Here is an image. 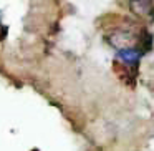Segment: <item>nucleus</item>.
I'll list each match as a JSON object with an SVG mask.
<instances>
[{"instance_id": "f03ea898", "label": "nucleus", "mask_w": 154, "mask_h": 151, "mask_svg": "<svg viewBox=\"0 0 154 151\" xmlns=\"http://www.w3.org/2000/svg\"><path fill=\"white\" fill-rule=\"evenodd\" d=\"M129 8L139 17H149L154 14V0H129Z\"/></svg>"}, {"instance_id": "f257e3e1", "label": "nucleus", "mask_w": 154, "mask_h": 151, "mask_svg": "<svg viewBox=\"0 0 154 151\" xmlns=\"http://www.w3.org/2000/svg\"><path fill=\"white\" fill-rule=\"evenodd\" d=\"M141 57H143V52L136 47H126V48H119V50H118V58H119L123 63H126L128 67L137 65L141 60Z\"/></svg>"}, {"instance_id": "7ed1b4c3", "label": "nucleus", "mask_w": 154, "mask_h": 151, "mask_svg": "<svg viewBox=\"0 0 154 151\" xmlns=\"http://www.w3.org/2000/svg\"><path fill=\"white\" fill-rule=\"evenodd\" d=\"M0 25H2V12H0Z\"/></svg>"}]
</instances>
